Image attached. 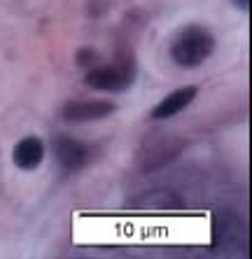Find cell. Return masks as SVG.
I'll return each instance as SVG.
<instances>
[{
    "label": "cell",
    "mask_w": 252,
    "mask_h": 259,
    "mask_svg": "<svg viewBox=\"0 0 252 259\" xmlns=\"http://www.w3.org/2000/svg\"><path fill=\"white\" fill-rule=\"evenodd\" d=\"M52 152H54V159L61 166V170H66V173L82 170L94 159V150L89 145L72 138V136H56L52 140Z\"/></svg>",
    "instance_id": "4"
},
{
    "label": "cell",
    "mask_w": 252,
    "mask_h": 259,
    "mask_svg": "<svg viewBox=\"0 0 252 259\" xmlns=\"http://www.w3.org/2000/svg\"><path fill=\"white\" fill-rule=\"evenodd\" d=\"M77 66H84V68H91V66H96V61H98V54L94 52V49H89V47H82L77 52Z\"/></svg>",
    "instance_id": "10"
},
{
    "label": "cell",
    "mask_w": 252,
    "mask_h": 259,
    "mask_svg": "<svg viewBox=\"0 0 252 259\" xmlns=\"http://www.w3.org/2000/svg\"><path fill=\"white\" fill-rule=\"evenodd\" d=\"M213 236H215V243H222L224 247H231L236 243H243V224H240L238 217L234 215H220L215 217V227H213Z\"/></svg>",
    "instance_id": "9"
},
{
    "label": "cell",
    "mask_w": 252,
    "mask_h": 259,
    "mask_svg": "<svg viewBox=\"0 0 252 259\" xmlns=\"http://www.w3.org/2000/svg\"><path fill=\"white\" fill-rule=\"evenodd\" d=\"M231 3H234L238 10H243V12H247V10H250V0H231Z\"/></svg>",
    "instance_id": "11"
},
{
    "label": "cell",
    "mask_w": 252,
    "mask_h": 259,
    "mask_svg": "<svg viewBox=\"0 0 252 259\" xmlns=\"http://www.w3.org/2000/svg\"><path fill=\"white\" fill-rule=\"evenodd\" d=\"M215 35L213 30L201 24H187L178 28L168 42V54L178 68L192 70L203 66L215 52Z\"/></svg>",
    "instance_id": "1"
},
{
    "label": "cell",
    "mask_w": 252,
    "mask_h": 259,
    "mask_svg": "<svg viewBox=\"0 0 252 259\" xmlns=\"http://www.w3.org/2000/svg\"><path fill=\"white\" fill-rule=\"evenodd\" d=\"M112 101H70L61 108V119L68 124H87V121H101L114 112Z\"/></svg>",
    "instance_id": "5"
},
{
    "label": "cell",
    "mask_w": 252,
    "mask_h": 259,
    "mask_svg": "<svg viewBox=\"0 0 252 259\" xmlns=\"http://www.w3.org/2000/svg\"><path fill=\"white\" fill-rule=\"evenodd\" d=\"M182 147H185V143L178 136L154 131L150 136H145L138 152V161L145 170H154L159 166H166V163L175 161L178 154L182 152Z\"/></svg>",
    "instance_id": "3"
},
{
    "label": "cell",
    "mask_w": 252,
    "mask_h": 259,
    "mask_svg": "<svg viewBox=\"0 0 252 259\" xmlns=\"http://www.w3.org/2000/svg\"><path fill=\"white\" fill-rule=\"evenodd\" d=\"M133 208H140V210H175V208H182V199L175 192H168V189H154V192H145L140 194L138 199L131 201Z\"/></svg>",
    "instance_id": "8"
},
{
    "label": "cell",
    "mask_w": 252,
    "mask_h": 259,
    "mask_svg": "<svg viewBox=\"0 0 252 259\" xmlns=\"http://www.w3.org/2000/svg\"><path fill=\"white\" fill-rule=\"evenodd\" d=\"M198 94V87L189 84V87H180V89L171 91L168 96H163L161 101L154 105V110H152V119H171V117L180 115L185 108H189L194 103V98H196Z\"/></svg>",
    "instance_id": "6"
},
{
    "label": "cell",
    "mask_w": 252,
    "mask_h": 259,
    "mask_svg": "<svg viewBox=\"0 0 252 259\" xmlns=\"http://www.w3.org/2000/svg\"><path fill=\"white\" fill-rule=\"evenodd\" d=\"M45 159V143L37 136H26L21 138L12 150V161L21 170H35Z\"/></svg>",
    "instance_id": "7"
},
{
    "label": "cell",
    "mask_w": 252,
    "mask_h": 259,
    "mask_svg": "<svg viewBox=\"0 0 252 259\" xmlns=\"http://www.w3.org/2000/svg\"><path fill=\"white\" fill-rule=\"evenodd\" d=\"M138 68H136V59L133 56H119V59L103 63V66H91L87 70L84 82L91 89L98 91H126L131 89L136 82Z\"/></svg>",
    "instance_id": "2"
}]
</instances>
